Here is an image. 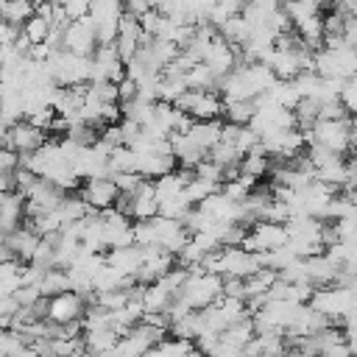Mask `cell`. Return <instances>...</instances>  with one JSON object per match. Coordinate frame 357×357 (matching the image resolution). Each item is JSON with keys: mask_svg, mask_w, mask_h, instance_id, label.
Segmentation results:
<instances>
[{"mask_svg": "<svg viewBox=\"0 0 357 357\" xmlns=\"http://www.w3.org/2000/svg\"><path fill=\"white\" fill-rule=\"evenodd\" d=\"M170 304V296L153 282V284H148V287H142V310L145 312H165V307ZM142 312V315H145Z\"/></svg>", "mask_w": 357, "mask_h": 357, "instance_id": "27", "label": "cell"}, {"mask_svg": "<svg viewBox=\"0 0 357 357\" xmlns=\"http://www.w3.org/2000/svg\"><path fill=\"white\" fill-rule=\"evenodd\" d=\"M84 301L75 296V293H61V296H56V298H47V321H53V324H59V326H64V324H70V321H78L81 315H84Z\"/></svg>", "mask_w": 357, "mask_h": 357, "instance_id": "6", "label": "cell"}, {"mask_svg": "<svg viewBox=\"0 0 357 357\" xmlns=\"http://www.w3.org/2000/svg\"><path fill=\"white\" fill-rule=\"evenodd\" d=\"M67 139H70V142H75L78 148H89V145H95L98 134H95V128H92V126H86V123H75V126H70V128H67Z\"/></svg>", "mask_w": 357, "mask_h": 357, "instance_id": "35", "label": "cell"}, {"mask_svg": "<svg viewBox=\"0 0 357 357\" xmlns=\"http://www.w3.org/2000/svg\"><path fill=\"white\" fill-rule=\"evenodd\" d=\"M187 92V84H184V75L181 78H167L162 75V84H159V100L162 103H173L178 95Z\"/></svg>", "mask_w": 357, "mask_h": 357, "instance_id": "34", "label": "cell"}, {"mask_svg": "<svg viewBox=\"0 0 357 357\" xmlns=\"http://www.w3.org/2000/svg\"><path fill=\"white\" fill-rule=\"evenodd\" d=\"M142 357H159V354H156V349H148V351H145Z\"/></svg>", "mask_w": 357, "mask_h": 357, "instance_id": "49", "label": "cell"}, {"mask_svg": "<svg viewBox=\"0 0 357 357\" xmlns=\"http://www.w3.org/2000/svg\"><path fill=\"white\" fill-rule=\"evenodd\" d=\"M231 145H234V151H237L240 156H245L248 151H254V148L259 145V137H257L248 126H243V128L237 131V137H234V142H231Z\"/></svg>", "mask_w": 357, "mask_h": 357, "instance_id": "37", "label": "cell"}, {"mask_svg": "<svg viewBox=\"0 0 357 357\" xmlns=\"http://www.w3.org/2000/svg\"><path fill=\"white\" fill-rule=\"evenodd\" d=\"M61 11H64L67 22H78L89 14V3L86 0H67V3H61Z\"/></svg>", "mask_w": 357, "mask_h": 357, "instance_id": "39", "label": "cell"}, {"mask_svg": "<svg viewBox=\"0 0 357 357\" xmlns=\"http://www.w3.org/2000/svg\"><path fill=\"white\" fill-rule=\"evenodd\" d=\"M206 159H209V162H215L220 170H226V167H237L243 156L234 151V145H229V142H218V145L206 153Z\"/></svg>", "mask_w": 357, "mask_h": 357, "instance_id": "28", "label": "cell"}, {"mask_svg": "<svg viewBox=\"0 0 357 357\" xmlns=\"http://www.w3.org/2000/svg\"><path fill=\"white\" fill-rule=\"evenodd\" d=\"M337 103L343 106L346 114L354 112V103H357V78H346L340 84V92H337Z\"/></svg>", "mask_w": 357, "mask_h": 357, "instance_id": "36", "label": "cell"}, {"mask_svg": "<svg viewBox=\"0 0 357 357\" xmlns=\"http://www.w3.org/2000/svg\"><path fill=\"white\" fill-rule=\"evenodd\" d=\"M134 98H137V84L128 81V78H123V81L117 84V103H128V100H134Z\"/></svg>", "mask_w": 357, "mask_h": 357, "instance_id": "46", "label": "cell"}, {"mask_svg": "<svg viewBox=\"0 0 357 357\" xmlns=\"http://www.w3.org/2000/svg\"><path fill=\"white\" fill-rule=\"evenodd\" d=\"M25 120V109H22V95L20 89H11V92H3L0 95V123L6 128L17 126Z\"/></svg>", "mask_w": 357, "mask_h": 357, "instance_id": "14", "label": "cell"}, {"mask_svg": "<svg viewBox=\"0 0 357 357\" xmlns=\"http://www.w3.org/2000/svg\"><path fill=\"white\" fill-rule=\"evenodd\" d=\"M201 64H204V67H206V70L220 81V78H226V75L234 70V53H231V47H229L220 36H215Z\"/></svg>", "mask_w": 357, "mask_h": 357, "instance_id": "7", "label": "cell"}, {"mask_svg": "<svg viewBox=\"0 0 357 357\" xmlns=\"http://www.w3.org/2000/svg\"><path fill=\"white\" fill-rule=\"evenodd\" d=\"M220 337H223L226 343H231V346L243 349V346L254 337V324H251V318H243V321H237V324L226 326V329L220 332Z\"/></svg>", "mask_w": 357, "mask_h": 357, "instance_id": "24", "label": "cell"}, {"mask_svg": "<svg viewBox=\"0 0 357 357\" xmlns=\"http://www.w3.org/2000/svg\"><path fill=\"white\" fill-rule=\"evenodd\" d=\"M22 33H25V39H28V42H31V47H33V45H42V42L47 39L50 25H47L42 17H36V14H33V17L22 25Z\"/></svg>", "mask_w": 357, "mask_h": 357, "instance_id": "33", "label": "cell"}, {"mask_svg": "<svg viewBox=\"0 0 357 357\" xmlns=\"http://www.w3.org/2000/svg\"><path fill=\"white\" fill-rule=\"evenodd\" d=\"M192 209V204L187 201V195H184V190L181 192H176V195H170V198H165V201H159V218H167V220H178L181 223V218L187 215Z\"/></svg>", "mask_w": 357, "mask_h": 357, "instance_id": "20", "label": "cell"}, {"mask_svg": "<svg viewBox=\"0 0 357 357\" xmlns=\"http://www.w3.org/2000/svg\"><path fill=\"white\" fill-rule=\"evenodd\" d=\"M268 162H271V159H268V156L262 153V148L257 145L254 151H248V153L240 159V176H248V178L257 181V178H262V176L268 173Z\"/></svg>", "mask_w": 357, "mask_h": 357, "instance_id": "17", "label": "cell"}, {"mask_svg": "<svg viewBox=\"0 0 357 357\" xmlns=\"http://www.w3.org/2000/svg\"><path fill=\"white\" fill-rule=\"evenodd\" d=\"M156 349V354L159 357H187L195 346H192V340H176V337H165L159 346H153Z\"/></svg>", "mask_w": 357, "mask_h": 357, "instance_id": "32", "label": "cell"}, {"mask_svg": "<svg viewBox=\"0 0 357 357\" xmlns=\"http://www.w3.org/2000/svg\"><path fill=\"white\" fill-rule=\"evenodd\" d=\"M92 95L100 100V103H117V84H109V81H100V84H89Z\"/></svg>", "mask_w": 357, "mask_h": 357, "instance_id": "41", "label": "cell"}, {"mask_svg": "<svg viewBox=\"0 0 357 357\" xmlns=\"http://www.w3.org/2000/svg\"><path fill=\"white\" fill-rule=\"evenodd\" d=\"M103 262H106L112 271H117L123 279H134V273L142 268V248H139V245L112 248V251L103 257Z\"/></svg>", "mask_w": 357, "mask_h": 357, "instance_id": "8", "label": "cell"}, {"mask_svg": "<svg viewBox=\"0 0 357 357\" xmlns=\"http://www.w3.org/2000/svg\"><path fill=\"white\" fill-rule=\"evenodd\" d=\"M42 276H45V271H39V268H33V265H25V268L20 271V287H39Z\"/></svg>", "mask_w": 357, "mask_h": 357, "instance_id": "44", "label": "cell"}, {"mask_svg": "<svg viewBox=\"0 0 357 357\" xmlns=\"http://www.w3.org/2000/svg\"><path fill=\"white\" fill-rule=\"evenodd\" d=\"M220 284L223 279L215 276V273H201V276H187V282L181 284L178 290V298L195 312V310H204L209 307L218 296H220Z\"/></svg>", "mask_w": 357, "mask_h": 357, "instance_id": "3", "label": "cell"}, {"mask_svg": "<svg viewBox=\"0 0 357 357\" xmlns=\"http://www.w3.org/2000/svg\"><path fill=\"white\" fill-rule=\"evenodd\" d=\"M109 181L117 187V192H123V195H134V190L139 187L142 176H137V173H114Z\"/></svg>", "mask_w": 357, "mask_h": 357, "instance_id": "38", "label": "cell"}, {"mask_svg": "<svg viewBox=\"0 0 357 357\" xmlns=\"http://www.w3.org/2000/svg\"><path fill=\"white\" fill-rule=\"evenodd\" d=\"M187 357H204V354H201V351H195V349H192V351H190V354H187Z\"/></svg>", "mask_w": 357, "mask_h": 357, "instance_id": "50", "label": "cell"}, {"mask_svg": "<svg viewBox=\"0 0 357 357\" xmlns=\"http://www.w3.org/2000/svg\"><path fill=\"white\" fill-rule=\"evenodd\" d=\"M276 282V273L273 271H257L254 276H248V279H243V290H245V298H251V296H265L268 293V287Z\"/></svg>", "mask_w": 357, "mask_h": 357, "instance_id": "26", "label": "cell"}, {"mask_svg": "<svg viewBox=\"0 0 357 357\" xmlns=\"http://www.w3.org/2000/svg\"><path fill=\"white\" fill-rule=\"evenodd\" d=\"M14 301H17V307H33L42 296H39V290L36 287H20L14 296H11Z\"/></svg>", "mask_w": 357, "mask_h": 357, "instance_id": "45", "label": "cell"}, {"mask_svg": "<svg viewBox=\"0 0 357 357\" xmlns=\"http://www.w3.org/2000/svg\"><path fill=\"white\" fill-rule=\"evenodd\" d=\"M33 17V6L28 0H14V3H3L0 0V20L11 22V25H25Z\"/></svg>", "mask_w": 357, "mask_h": 357, "instance_id": "21", "label": "cell"}, {"mask_svg": "<svg viewBox=\"0 0 357 357\" xmlns=\"http://www.w3.org/2000/svg\"><path fill=\"white\" fill-rule=\"evenodd\" d=\"M307 145H321L326 151H332L335 156H349L351 145H354V123L351 114H346L343 120H315V126L310 128V134H304Z\"/></svg>", "mask_w": 357, "mask_h": 357, "instance_id": "1", "label": "cell"}, {"mask_svg": "<svg viewBox=\"0 0 357 357\" xmlns=\"http://www.w3.org/2000/svg\"><path fill=\"white\" fill-rule=\"evenodd\" d=\"M304 262V273H307V282L315 287H329L332 282H335V276H337V265L332 262V259H326L324 254H315V257H307V259H301Z\"/></svg>", "mask_w": 357, "mask_h": 357, "instance_id": "10", "label": "cell"}, {"mask_svg": "<svg viewBox=\"0 0 357 357\" xmlns=\"http://www.w3.org/2000/svg\"><path fill=\"white\" fill-rule=\"evenodd\" d=\"M307 307L315 310L318 315H324L326 321H337L340 315L354 312V290H343V287H335V284L315 287Z\"/></svg>", "mask_w": 357, "mask_h": 357, "instance_id": "2", "label": "cell"}, {"mask_svg": "<svg viewBox=\"0 0 357 357\" xmlns=\"http://www.w3.org/2000/svg\"><path fill=\"white\" fill-rule=\"evenodd\" d=\"M47 137H45V131H39V128H33L31 123H17V126H11L8 131H6V148L11 151V153H33L42 142H45Z\"/></svg>", "mask_w": 357, "mask_h": 357, "instance_id": "5", "label": "cell"}, {"mask_svg": "<svg viewBox=\"0 0 357 357\" xmlns=\"http://www.w3.org/2000/svg\"><path fill=\"white\" fill-rule=\"evenodd\" d=\"M53 212L59 215V220H61V226H64V223H78L81 218H86L89 206H86L81 198H61V204H59Z\"/></svg>", "mask_w": 357, "mask_h": 357, "instance_id": "23", "label": "cell"}, {"mask_svg": "<svg viewBox=\"0 0 357 357\" xmlns=\"http://www.w3.org/2000/svg\"><path fill=\"white\" fill-rule=\"evenodd\" d=\"M42 181L53 184L59 192H64V190H75V187H78V176H75V173H73V167H67L64 162L53 165V167L42 176Z\"/></svg>", "mask_w": 357, "mask_h": 357, "instance_id": "19", "label": "cell"}, {"mask_svg": "<svg viewBox=\"0 0 357 357\" xmlns=\"http://www.w3.org/2000/svg\"><path fill=\"white\" fill-rule=\"evenodd\" d=\"M20 271L22 265L17 259H8L0 265V298H11L20 290Z\"/></svg>", "mask_w": 357, "mask_h": 357, "instance_id": "22", "label": "cell"}, {"mask_svg": "<svg viewBox=\"0 0 357 357\" xmlns=\"http://www.w3.org/2000/svg\"><path fill=\"white\" fill-rule=\"evenodd\" d=\"M39 296L42 298H56V296H61V293H67L70 290V284H67V273L64 271H59V268H53V271H45V276H42V282H39Z\"/></svg>", "mask_w": 357, "mask_h": 357, "instance_id": "18", "label": "cell"}, {"mask_svg": "<svg viewBox=\"0 0 357 357\" xmlns=\"http://www.w3.org/2000/svg\"><path fill=\"white\" fill-rule=\"evenodd\" d=\"M148 349H151L148 343H142L139 337H134V335L128 332V335L117 337V343H114L112 351H114V357H142Z\"/></svg>", "mask_w": 357, "mask_h": 357, "instance_id": "30", "label": "cell"}, {"mask_svg": "<svg viewBox=\"0 0 357 357\" xmlns=\"http://www.w3.org/2000/svg\"><path fill=\"white\" fill-rule=\"evenodd\" d=\"M220 187L218 184H209V181H204V178H192L187 187H184V195H187V201L192 204V206H198L201 201H206L209 195H215Z\"/></svg>", "mask_w": 357, "mask_h": 357, "instance_id": "31", "label": "cell"}, {"mask_svg": "<svg viewBox=\"0 0 357 357\" xmlns=\"http://www.w3.org/2000/svg\"><path fill=\"white\" fill-rule=\"evenodd\" d=\"M282 11H284V17H287L290 25H293V22H298V20H307V17L321 14V3H318V0H293V3H284Z\"/></svg>", "mask_w": 357, "mask_h": 357, "instance_id": "25", "label": "cell"}, {"mask_svg": "<svg viewBox=\"0 0 357 357\" xmlns=\"http://www.w3.org/2000/svg\"><path fill=\"white\" fill-rule=\"evenodd\" d=\"M22 337L11 329H0V357H11L17 349H22Z\"/></svg>", "mask_w": 357, "mask_h": 357, "instance_id": "40", "label": "cell"}, {"mask_svg": "<svg viewBox=\"0 0 357 357\" xmlns=\"http://www.w3.org/2000/svg\"><path fill=\"white\" fill-rule=\"evenodd\" d=\"M332 229H335V234H337V243H354V218L335 220Z\"/></svg>", "mask_w": 357, "mask_h": 357, "instance_id": "43", "label": "cell"}, {"mask_svg": "<svg viewBox=\"0 0 357 357\" xmlns=\"http://www.w3.org/2000/svg\"><path fill=\"white\" fill-rule=\"evenodd\" d=\"M81 343H84V351L89 357H98V354H106V351L114 349L117 335H114L112 326L109 329H98V332H81Z\"/></svg>", "mask_w": 357, "mask_h": 357, "instance_id": "15", "label": "cell"}, {"mask_svg": "<svg viewBox=\"0 0 357 357\" xmlns=\"http://www.w3.org/2000/svg\"><path fill=\"white\" fill-rule=\"evenodd\" d=\"M321 357H354V349H351V343H335V346L326 349Z\"/></svg>", "mask_w": 357, "mask_h": 357, "instance_id": "48", "label": "cell"}, {"mask_svg": "<svg viewBox=\"0 0 357 357\" xmlns=\"http://www.w3.org/2000/svg\"><path fill=\"white\" fill-rule=\"evenodd\" d=\"M184 84L190 92H215L218 95V78L204 67V64H195L184 73Z\"/></svg>", "mask_w": 357, "mask_h": 357, "instance_id": "16", "label": "cell"}, {"mask_svg": "<svg viewBox=\"0 0 357 357\" xmlns=\"http://www.w3.org/2000/svg\"><path fill=\"white\" fill-rule=\"evenodd\" d=\"M95 47H98V39H95V28H92L89 17H84L78 22H70L64 28V50L67 53H75V56L89 59Z\"/></svg>", "mask_w": 357, "mask_h": 357, "instance_id": "4", "label": "cell"}, {"mask_svg": "<svg viewBox=\"0 0 357 357\" xmlns=\"http://www.w3.org/2000/svg\"><path fill=\"white\" fill-rule=\"evenodd\" d=\"M220 120H206V123H192L190 131H187V139L201 151V153H209L218 142H220Z\"/></svg>", "mask_w": 357, "mask_h": 357, "instance_id": "11", "label": "cell"}, {"mask_svg": "<svg viewBox=\"0 0 357 357\" xmlns=\"http://www.w3.org/2000/svg\"><path fill=\"white\" fill-rule=\"evenodd\" d=\"M117 198V187L109 181V178H95V181H86L84 192H81V201L89 206V209H109Z\"/></svg>", "mask_w": 357, "mask_h": 357, "instance_id": "9", "label": "cell"}, {"mask_svg": "<svg viewBox=\"0 0 357 357\" xmlns=\"http://www.w3.org/2000/svg\"><path fill=\"white\" fill-rule=\"evenodd\" d=\"M187 114L198 123L218 120V114H223V100L215 92H192V103H190Z\"/></svg>", "mask_w": 357, "mask_h": 357, "instance_id": "12", "label": "cell"}, {"mask_svg": "<svg viewBox=\"0 0 357 357\" xmlns=\"http://www.w3.org/2000/svg\"><path fill=\"white\" fill-rule=\"evenodd\" d=\"M223 114H226V123H234V126H248V120L254 117V103H251V100L223 103Z\"/></svg>", "mask_w": 357, "mask_h": 357, "instance_id": "29", "label": "cell"}, {"mask_svg": "<svg viewBox=\"0 0 357 357\" xmlns=\"http://www.w3.org/2000/svg\"><path fill=\"white\" fill-rule=\"evenodd\" d=\"M123 11H126V14H131L134 20H139L142 14H148V11H151V3H145V0H131V3H126V6H123Z\"/></svg>", "mask_w": 357, "mask_h": 357, "instance_id": "47", "label": "cell"}, {"mask_svg": "<svg viewBox=\"0 0 357 357\" xmlns=\"http://www.w3.org/2000/svg\"><path fill=\"white\" fill-rule=\"evenodd\" d=\"M39 245V237L31 231V229H25V226H20L17 231H11L8 237H6V248H8V254H11V259H22V262H31V257H33V248Z\"/></svg>", "mask_w": 357, "mask_h": 357, "instance_id": "13", "label": "cell"}, {"mask_svg": "<svg viewBox=\"0 0 357 357\" xmlns=\"http://www.w3.org/2000/svg\"><path fill=\"white\" fill-rule=\"evenodd\" d=\"M117 128H120V142H123L126 148H131V145L139 139V134H142V128H139L137 123H131V120H120Z\"/></svg>", "mask_w": 357, "mask_h": 357, "instance_id": "42", "label": "cell"}]
</instances>
